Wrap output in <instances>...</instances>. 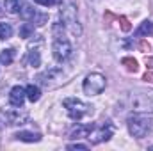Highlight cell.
Instances as JSON below:
<instances>
[{"instance_id":"6da1fadb","label":"cell","mask_w":153,"mask_h":151,"mask_svg":"<svg viewBox=\"0 0 153 151\" xmlns=\"http://www.w3.org/2000/svg\"><path fill=\"white\" fill-rule=\"evenodd\" d=\"M52 38H53V43H52V50H53V57L57 62H64L70 59L73 48H71V43L70 39L66 38L64 34V27L62 23H53L52 27Z\"/></svg>"},{"instance_id":"7a4b0ae2","label":"cell","mask_w":153,"mask_h":151,"mask_svg":"<svg viewBox=\"0 0 153 151\" xmlns=\"http://www.w3.org/2000/svg\"><path fill=\"white\" fill-rule=\"evenodd\" d=\"M152 119L143 115V114H135V115H130L126 124H128V132L132 137L135 139H143L150 130H152Z\"/></svg>"},{"instance_id":"3957f363","label":"cell","mask_w":153,"mask_h":151,"mask_svg":"<svg viewBox=\"0 0 153 151\" xmlns=\"http://www.w3.org/2000/svg\"><path fill=\"white\" fill-rule=\"evenodd\" d=\"M130 109L137 114H153V93H134L130 96Z\"/></svg>"},{"instance_id":"277c9868","label":"cell","mask_w":153,"mask_h":151,"mask_svg":"<svg viewBox=\"0 0 153 151\" xmlns=\"http://www.w3.org/2000/svg\"><path fill=\"white\" fill-rule=\"evenodd\" d=\"M62 105H64V109L68 110L70 117L75 119V121L84 119L85 115H91V114H93V109H94L93 105L84 103L82 100H76V98H66V100L62 101Z\"/></svg>"},{"instance_id":"5b68a950","label":"cell","mask_w":153,"mask_h":151,"mask_svg":"<svg viewBox=\"0 0 153 151\" xmlns=\"http://www.w3.org/2000/svg\"><path fill=\"white\" fill-rule=\"evenodd\" d=\"M61 18H62L64 27H68V29L71 30V34L80 36L82 29H80V25H78V20H76V7L71 2L61 5Z\"/></svg>"},{"instance_id":"8992f818","label":"cell","mask_w":153,"mask_h":151,"mask_svg":"<svg viewBox=\"0 0 153 151\" xmlns=\"http://www.w3.org/2000/svg\"><path fill=\"white\" fill-rule=\"evenodd\" d=\"M105 85H107L105 76L100 75V73H91V75L85 76L82 87H84V93L87 96H96V94H100L105 89Z\"/></svg>"},{"instance_id":"52a82bcc","label":"cell","mask_w":153,"mask_h":151,"mask_svg":"<svg viewBox=\"0 0 153 151\" xmlns=\"http://www.w3.org/2000/svg\"><path fill=\"white\" fill-rule=\"evenodd\" d=\"M112 133H114V126L107 121V123H105V124H102L100 128H94V126H93V130L89 132L87 139H89V142H91V144H100V142L109 141V139L112 137Z\"/></svg>"},{"instance_id":"ba28073f","label":"cell","mask_w":153,"mask_h":151,"mask_svg":"<svg viewBox=\"0 0 153 151\" xmlns=\"http://www.w3.org/2000/svg\"><path fill=\"white\" fill-rule=\"evenodd\" d=\"M5 117H7V121H9L11 126H16V124H23L27 121V112L22 110V107H16L13 110H7Z\"/></svg>"},{"instance_id":"9c48e42d","label":"cell","mask_w":153,"mask_h":151,"mask_svg":"<svg viewBox=\"0 0 153 151\" xmlns=\"http://www.w3.org/2000/svg\"><path fill=\"white\" fill-rule=\"evenodd\" d=\"M27 94H25V89L22 85H14L11 89V94H9V101L13 107H23V101H25Z\"/></svg>"},{"instance_id":"30bf717a","label":"cell","mask_w":153,"mask_h":151,"mask_svg":"<svg viewBox=\"0 0 153 151\" xmlns=\"http://www.w3.org/2000/svg\"><path fill=\"white\" fill-rule=\"evenodd\" d=\"M62 75V71L61 70H48V71H45L43 75H39V82L45 85V87H53V84H52V80H53V76H59Z\"/></svg>"},{"instance_id":"8fae6325","label":"cell","mask_w":153,"mask_h":151,"mask_svg":"<svg viewBox=\"0 0 153 151\" xmlns=\"http://www.w3.org/2000/svg\"><path fill=\"white\" fill-rule=\"evenodd\" d=\"M4 7H5L7 13L16 14V13H20L23 9V0H5L4 2Z\"/></svg>"},{"instance_id":"7c38bea8","label":"cell","mask_w":153,"mask_h":151,"mask_svg":"<svg viewBox=\"0 0 153 151\" xmlns=\"http://www.w3.org/2000/svg\"><path fill=\"white\" fill-rule=\"evenodd\" d=\"M14 139L23 141V142H38V141H41V135L39 133H30V132H18L14 135Z\"/></svg>"},{"instance_id":"4fadbf2b","label":"cell","mask_w":153,"mask_h":151,"mask_svg":"<svg viewBox=\"0 0 153 151\" xmlns=\"http://www.w3.org/2000/svg\"><path fill=\"white\" fill-rule=\"evenodd\" d=\"M150 34H153V23L150 20H146V21H143L141 27L135 30V36H137V38H143V36H150Z\"/></svg>"},{"instance_id":"5bb4252c","label":"cell","mask_w":153,"mask_h":151,"mask_svg":"<svg viewBox=\"0 0 153 151\" xmlns=\"http://www.w3.org/2000/svg\"><path fill=\"white\" fill-rule=\"evenodd\" d=\"M25 94H27V98L34 103V101H38L39 98H41V91H39L38 85H34V84H30V85H27L25 87Z\"/></svg>"},{"instance_id":"9a60e30c","label":"cell","mask_w":153,"mask_h":151,"mask_svg":"<svg viewBox=\"0 0 153 151\" xmlns=\"http://www.w3.org/2000/svg\"><path fill=\"white\" fill-rule=\"evenodd\" d=\"M13 59H14V50L13 48H7V50H2L0 52V62L4 66H9L13 62Z\"/></svg>"},{"instance_id":"2e32d148","label":"cell","mask_w":153,"mask_h":151,"mask_svg":"<svg viewBox=\"0 0 153 151\" xmlns=\"http://www.w3.org/2000/svg\"><path fill=\"white\" fill-rule=\"evenodd\" d=\"M91 130H93V124H82V126H78L76 130H73L71 137H87Z\"/></svg>"},{"instance_id":"e0dca14e","label":"cell","mask_w":153,"mask_h":151,"mask_svg":"<svg viewBox=\"0 0 153 151\" xmlns=\"http://www.w3.org/2000/svg\"><path fill=\"white\" fill-rule=\"evenodd\" d=\"M13 36V27L9 23H0V41L9 39Z\"/></svg>"},{"instance_id":"ac0fdd59","label":"cell","mask_w":153,"mask_h":151,"mask_svg":"<svg viewBox=\"0 0 153 151\" xmlns=\"http://www.w3.org/2000/svg\"><path fill=\"white\" fill-rule=\"evenodd\" d=\"M20 14H22L23 20H34V18H36V11H34L30 5H23V9L20 11Z\"/></svg>"},{"instance_id":"d6986e66","label":"cell","mask_w":153,"mask_h":151,"mask_svg":"<svg viewBox=\"0 0 153 151\" xmlns=\"http://www.w3.org/2000/svg\"><path fill=\"white\" fill-rule=\"evenodd\" d=\"M121 62H123V66H126L128 71H134V73H135L137 68H139V66H137V61L132 59V57H125V59H121Z\"/></svg>"},{"instance_id":"ffe728a7","label":"cell","mask_w":153,"mask_h":151,"mask_svg":"<svg viewBox=\"0 0 153 151\" xmlns=\"http://www.w3.org/2000/svg\"><path fill=\"white\" fill-rule=\"evenodd\" d=\"M29 61H30V66H34V68H38L39 64H41V55H39L38 50H30V53H29Z\"/></svg>"},{"instance_id":"44dd1931","label":"cell","mask_w":153,"mask_h":151,"mask_svg":"<svg viewBox=\"0 0 153 151\" xmlns=\"http://www.w3.org/2000/svg\"><path fill=\"white\" fill-rule=\"evenodd\" d=\"M32 32H34V27H32L30 23H23L22 29H20V36H22V38H30Z\"/></svg>"},{"instance_id":"7402d4cb","label":"cell","mask_w":153,"mask_h":151,"mask_svg":"<svg viewBox=\"0 0 153 151\" xmlns=\"http://www.w3.org/2000/svg\"><path fill=\"white\" fill-rule=\"evenodd\" d=\"M119 21H121V29H123L125 32H128V30H130V23H128V20H126L125 16H121Z\"/></svg>"},{"instance_id":"603a6c76","label":"cell","mask_w":153,"mask_h":151,"mask_svg":"<svg viewBox=\"0 0 153 151\" xmlns=\"http://www.w3.org/2000/svg\"><path fill=\"white\" fill-rule=\"evenodd\" d=\"M36 4H39V5H43V7H50V5H53L57 0H34Z\"/></svg>"},{"instance_id":"cb8c5ba5","label":"cell","mask_w":153,"mask_h":151,"mask_svg":"<svg viewBox=\"0 0 153 151\" xmlns=\"http://www.w3.org/2000/svg\"><path fill=\"white\" fill-rule=\"evenodd\" d=\"M89 146L87 144H78V142H75V144H68V150H87Z\"/></svg>"},{"instance_id":"d4e9b609","label":"cell","mask_w":153,"mask_h":151,"mask_svg":"<svg viewBox=\"0 0 153 151\" xmlns=\"http://www.w3.org/2000/svg\"><path fill=\"white\" fill-rule=\"evenodd\" d=\"M144 80H146V82H153V73H146V75H144Z\"/></svg>"},{"instance_id":"484cf974","label":"cell","mask_w":153,"mask_h":151,"mask_svg":"<svg viewBox=\"0 0 153 151\" xmlns=\"http://www.w3.org/2000/svg\"><path fill=\"white\" fill-rule=\"evenodd\" d=\"M146 66H148V68H153V57L146 59Z\"/></svg>"},{"instance_id":"4316f807","label":"cell","mask_w":153,"mask_h":151,"mask_svg":"<svg viewBox=\"0 0 153 151\" xmlns=\"http://www.w3.org/2000/svg\"><path fill=\"white\" fill-rule=\"evenodd\" d=\"M0 14H2V9H0Z\"/></svg>"}]
</instances>
